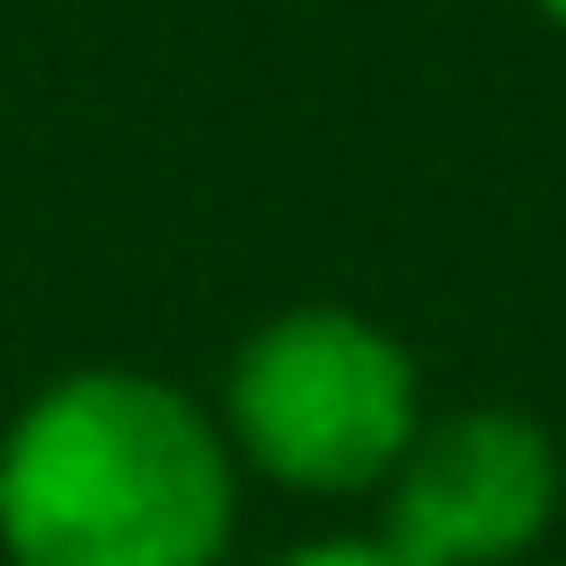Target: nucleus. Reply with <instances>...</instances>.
Here are the masks:
<instances>
[{
    "label": "nucleus",
    "instance_id": "obj_1",
    "mask_svg": "<svg viewBox=\"0 0 566 566\" xmlns=\"http://www.w3.org/2000/svg\"><path fill=\"white\" fill-rule=\"evenodd\" d=\"M221 539L230 451L168 380L71 371L0 442L9 566H212Z\"/></svg>",
    "mask_w": 566,
    "mask_h": 566
},
{
    "label": "nucleus",
    "instance_id": "obj_5",
    "mask_svg": "<svg viewBox=\"0 0 566 566\" xmlns=\"http://www.w3.org/2000/svg\"><path fill=\"white\" fill-rule=\"evenodd\" d=\"M539 9H548V18H557V27H566V0H539Z\"/></svg>",
    "mask_w": 566,
    "mask_h": 566
},
{
    "label": "nucleus",
    "instance_id": "obj_3",
    "mask_svg": "<svg viewBox=\"0 0 566 566\" xmlns=\"http://www.w3.org/2000/svg\"><path fill=\"white\" fill-rule=\"evenodd\" d=\"M557 504V451L531 416L478 407L407 442L389 469V522L380 548L398 566H495L548 531Z\"/></svg>",
    "mask_w": 566,
    "mask_h": 566
},
{
    "label": "nucleus",
    "instance_id": "obj_4",
    "mask_svg": "<svg viewBox=\"0 0 566 566\" xmlns=\"http://www.w3.org/2000/svg\"><path fill=\"white\" fill-rule=\"evenodd\" d=\"M274 566H398L380 539H318V548H292V557H274Z\"/></svg>",
    "mask_w": 566,
    "mask_h": 566
},
{
    "label": "nucleus",
    "instance_id": "obj_2",
    "mask_svg": "<svg viewBox=\"0 0 566 566\" xmlns=\"http://www.w3.org/2000/svg\"><path fill=\"white\" fill-rule=\"evenodd\" d=\"M230 442L283 486H380L416 442V371L371 318L292 310L230 363Z\"/></svg>",
    "mask_w": 566,
    "mask_h": 566
}]
</instances>
